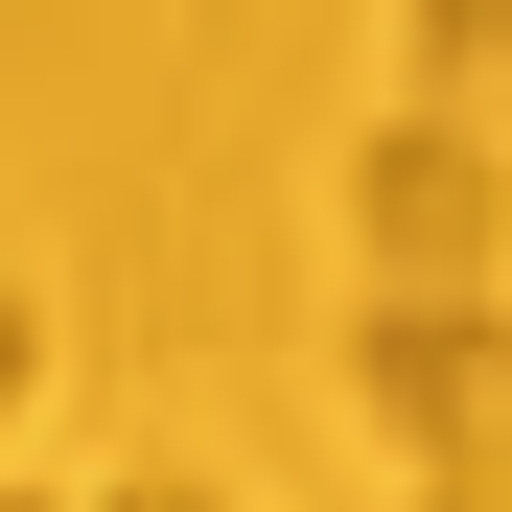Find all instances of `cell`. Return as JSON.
I'll return each mask as SVG.
<instances>
[{"label": "cell", "mask_w": 512, "mask_h": 512, "mask_svg": "<svg viewBox=\"0 0 512 512\" xmlns=\"http://www.w3.org/2000/svg\"><path fill=\"white\" fill-rule=\"evenodd\" d=\"M350 233L396 256V280H489V233H512V187H489V117H396V140L350 163Z\"/></svg>", "instance_id": "obj_1"}, {"label": "cell", "mask_w": 512, "mask_h": 512, "mask_svg": "<svg viewBox=\"0 0 512 512\" xmlns=\"http://www.w3.org/2000/svg\"><path fill=\"white\" fill-rule=\"evenodd\" d=\"M489 350H512V326H489V280H419V303H373V419H396V443L419 466H489Z\"/></svg>", "instance_id": "obj_2"}, {"label": "cell", "mask_w": 512, "mask_h": 512, "mask_svg": "<svg viewBox=\"0 0 512 512\" xmlns=\"http://www.w3.org/2000/svg\"><path fill=\"white\" fill-rule=\"evenodd\" d=\"M512 94V0H419V117H489Z\"/></svg>", "instance_id": "obj_3"}, {"label": "cell", "mask_w": 512, "mask_h": 512, "mask_svg": "<svg viewBox=\"0 0 512 512\" xmlns=\"http://www.w3.org/2000/svg\"><path fill=\"white\" fill-rule=\"evenodd\" d=\"M24 373H47V350H24V303H0V419H24Z\"/></svg>", "instance_id": "obj_4"}]
</instances>
